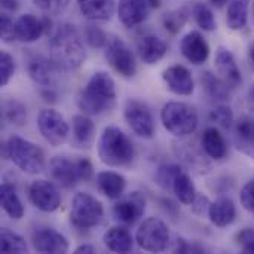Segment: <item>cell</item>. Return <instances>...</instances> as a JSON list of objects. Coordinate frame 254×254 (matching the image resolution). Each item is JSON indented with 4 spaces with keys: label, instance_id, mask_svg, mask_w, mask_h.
<instances>
[{
    "label": "cell",
    "instance_id": "cell-2",
    "mask_svg": "<svg viewBox=\"0 0 254 254\" xmlns=\"http://www.w3.org/2000/svg\"><path fill=\"white\" fill-rule=\"evenodd\" d=\"M116 104V83L107 71H97L91 76L77 98L79 109L89 116L110 112Z\"/></svg>",
    "mask_w": 254,
    "mask_h": 254
},
{
    "label": "cell",
    "instance_id": "cell-31",
    "mask_svg": "<svg viewBox=\"0 0 254 254\" xmlns=\"http://www.w3.org/2000/svg\"><path fill=\"white\" fill-rule=\"evenodd\" d=\"M201 83H202V88L204 91L207 92V95L214 100V101H225L229 98V91L231 88L226 85V82L213 74L211 71H205L201 74Z\"/></svg>",
    "mask_w": 254,
    "mask_h": 254
},
{
    "label": "cell",
    "instance_id": "cell-37",
    "mask_svg": "<svg viewBox=\"0 0 254 254\" xmlns=\"http://www.w3.org/2000/svg\"><path fill=\"white\" fill-rule=\"evenodd\" d=\"M4 118L10 124L16 127H22L27 121V109L22 103L16 100H9L4 104Z\"/></svg>",
    "mask_w": 254,
    "mask_h": 254
},
{
    "label": "cell",
    "instance_id": "cell-33",
    "mask_svg": "<svg viewBox=\"0 0 254 254\" xmlns=\"http://www.w3.org/2000/svg\"><path fill=\"white\" fill-rule=\"evenodd\" d=\"M0 250L4 254L27 253L28 247L22 237H19L7 228H3L0 232Z\"/></svg>",
    "mask_w": 254,
    "mask_h": 254
},
{
    "label": "cell",
    "instance_id": "cell-30",
    "mask_svg": "<svg viewBox=\"0 0 254 254\" xmlns=\"http://www.w3.org/2000/svg\"><path fill=\"white\" fill-rule=\"evenodd\" d=\"M250 0H229L226 24L231 30H241L249 22Z\"/></svg>",
    "mask_w": 254,
    "mask_h": 254
},
{
    "label": "cell",
    "instance_id": "cell-25",
    "mask_svg": "<svg viewBox=\"0 0 254 254\" xmlns=\"http://www.w3.org/2000/svg\"><path fill=\"white\" fill-rule=\"evenodd\" d=\"M201 146H202L204 153L214 161L223 159L228 153L225 137L216 127H210L204 131L202 138H201Z\"/></svg>",
    "mask_w": 254,
    "mask_h": 254
},
{
    "label": "cell",
    "instance_id": "cell-9",
    "mask_svg": "<svg viewBox=\"0 0 254 254\" xmlns=\"http://www.w3.org/2000/svg\"><path fill=\"white\" fill-rule=\"evenodd\" d=\"M128 127L141 138H152L155 134V119L147 104L140 100H128L124 110Z\"/></svg>",
    "mask_w": 254,
    "mask_h": 254
},
{
    "label": "cell",
    "instance_id": "cell-36",
    "mask_svg": "<svg viewBox=\"0 0 254 254\" xmlns=\"http://www.w3.org/2000/svg\"><path fill=\"white\" fill-rule=\"evenodd\" d=\"M186 21H188V10L185 7L171 10V12L165 13L164 18H162V22H164L165 30L168 33H171V34L179 33L185 27Z\"/></svg>",
    "mask_w": 254,
    "mask_h": 254
},
{
    "label": "cell",
    "instance_id": "cell-5",
    "mask_svg": "<svg viewBox=\"0 0 254 254\" xmlns=\"http://www.w3.org/2000/svg\"><path fill=\"white\" fill-rule=\"evenodd\" d=\"M161 122L164 128L176 137H186L198 128V113L188 103L171 101L161 110Z\"/></svg>",
    "mask_w": 254,
    "mask_h": 254
},
{
    "label": "cell",
    "instance_id": "cell-51",
    "mask_svg": "<svg viewBox=\"0 0 254 254\" xmlns=\"http://www.w3.org/2000/svg\"><path fill=\"white\" fill-rule=\"evenodd\" d=\"M249 106L252 110H254V86H252V89L249 91Z\"/></svg>",
    "mask_w": 254,
    "mask_h": 254
},
{
    "label": "cell",
    "instance_id": "cell-23",
    "mask_svg": "<svg viewBox=\"0 0 254 254\" xmlns=\"http://www.w3.org/2000/svg\"><path fill=\"white\" fill-rule=\"evenodd\" d=\"M211 223L217 228H226L234 223L237 217V207L231 198H219L211 202L208 210Z\"/></svg>",
    "mask_w": 254,
    "mask_h": 254
},
{
    "label": "cell",
    "instance_id": "cell-22",
    "mask_svg": "<svg viewBox=\"0 0 254 254\" xmlns=\"http://www.w3.org/2000/svg\"><path fill=\"white\" fill-rule=\"evenodd\" d=\"M28 74L33 79L34 83L45 86V88H51L54 80H55V73L60 71L55 64L51 61V58H43V57H36L30 61L28 67Z\"/></svg>",
    "mask_w": 254,
    "mask_h": 254
},
{
    "label": "cell",
    "instance_id": "cell-13",
    "mask_svg": "<svg viewBox=\"0 0 254 254\" xmlns=\"http://www.w3.org/2000/svg\"><path fill=\"white\" fill-rule=\"evenodd\" d=\"M31 241L37 253L63 254L68 252L67 238L51 228H37L33 232Z\"/></svg>",
    "mask_w": 254,
    "mask_h": 254
},
{
    "label": "cell",
    "instance_id": "cell-53",
    "mask_svg": "<svg viewBox=\"0 0 254 254\" xmlns=\"http://www.w3.org/2000/svg\"><path fill=\"white\" fill-rule=\"evenodd\" d=\"M250 61H252V67H253V70H254V43L250 46Z\"/></svg>",
    "mask_w": 254,
    "mask_h": 254
},
{
    "label": "cell",
    "instance_id": "cell-24",
    "mask_svg": "<svg viewBox=\"0 0 254 254\" xmlns=\"http://www.w3.org/2000/svg\"><path fill=\"white\" fill-rule=\"evenodd\" d=\"M97 188L109 199H121L125 192V179L115 171H101L97 174Z\"/></svg>",
    "mask_w": 254,
    "mask_h": 254
},
{
    "label": "cell",
    "instance_id": "cell-11",
    "mask_svg": "<svg viewBox=\"0 0 254 254\" xmlns=\"http://www.w3.org/2000/svg\"><path fill=\"white\" fill-rule=\"evenodd\" d=\"M31 204L43 213H52L61 205V193L52 182L34 180L28 188Z\"/></svg>",
    "mask_w": 254,
    "mask_h": 254
},
{
    "label": "cell",
    "instance_id": "cell-38",
    "mask_svg": "<svg viewBox=\"0 0 254 254\" xmlns=\"http://www.w3.org/2000/svg\"><path fill=\"white\" fill-rule=\"evenodd\" d=\"M83 37H85V42L91 46V48H106L107 42H109V37L107 34L95 24H88L85 25V30H83Z\"/></svg>",
    "mask_w": 254,
    "mask_h": 254
},
{
    "label": "cell",
    "instance_id": "cell-46",
    "mask_svg": "<svg viewBox=\"0 0 254 254\" xmlns=\"http://www.w3.org/2000/svg\"><path fill=\"white\" fill-rule=\"evenodd\" d=\"M237 243L238 246L243 249V252H246L247 249L253 247L254 246V229L252 228H247V229H243L238 235H237Z\"/></svg>",
    "mask_w": 254,
    "mask_h": 254
},
{
    "label": "cell",
    "instance_id": "cell-41",
    "mask_svg": "<svg viewBox=\"0 0 254 254\" xmlns=\"http://www.w3.org/2000/svg\"><path fill=\"white\" fill-rule=\"evenodd\" d=\"M36 7L48 15H58L68 6L70 0H31Z\"/></svg>",
    "mask_w": 254,
    "mask_h": 254
},
{
    "label": "cell",
    "instance_id": "cell-29",
    "mask_svg": "<svg viewBox=\"0 0 254 254\" xmlns=\"http://www.w3.org/2000/svg\"><path fill=\"white\" fill-rule=\"evenodd\" d=\"M94 122L89 115H74L73 116V138L79 147H89L94 140Z\"/></svg>",
    "mask_w": 254,
    "mask_h": 254
},
{
    "label": "cell",
    "instance_id": "cell-12",
    "mask_svg": "<svg viewBox=\"0 0 254 254\" xmlns=\"http://www.w3.org/2000/svg\"><path fill=\"white\" fill-rule=\"evenodd\" d=\"M49 174L61 188L71 189L82 182L77 161H70L65 156H55L49 161Z\"/></svg>",
    "mask_w": 254,
    "mask_h": 254
},
{
    "label": "cell",
    "instance_id": "cell-4",
    "mask_svg": "<svg viewBox=\"0 0 254 254\" xmlns=\"http://www.w3.org/2000/svg\"><path fill=\"white\" fill-rule=\"evenodd\" d=\"M3 155L9 158L15 167L27 174H39L45 168V155L43 150L34 143L13 135L3 144Z\"/></svg>",
    "mask_w": 254,
    "mask_h": 254
},
{
    "label": "cell",
    "instance_id": "cell-50",
    "mask_svg": "<svg viewBox=\"0 0 254 254\" xmlns=\"http://www.w3.org/2000/svg\"><path fill=\"white\" fill-rule=\"evenodd\" d=\"M42 97H43V100H45V101H55V98H57L55 92H54V91H51L49 88H46L45 91H42Z\"/></svg>",
    "mask_w": 254,
    "mask_h": 254
},
{
    "label": "cell",
    "instance_id": "cell-15",
    "mask_svg": "<svg viewBox=\"0 0 254 254\" xmlns=\"http://www.w3.org/2000/svg\"><path fill=\"white\" fill-rule=\"evenodd\" d=\"M162 80L167 89L177 95H190L195 89V82L190 71L180 64L165 68L162 73Z\"/></svg>",
    "mask_w": 254,
    "mask_h": 254
},
{
    "label": "cell",
    "instance_id": "cell-16",
    "mask_svg": "<svg viewBox=\"0 0 254 254\" xmlns=\"http://www.w3.org/2000/svg\"><path fill=\"white\" fill-rule=\"evenodd\" d=\"M182 55L192 64H204L210 57V46L199 31H190L180 40Z\"/></svg>",
    "mask_w": 254,
    "mask_h": 254
},
{
    "label": "cell",
    "instance_id": "cell-27",
    "mask_svg": "<svg viewBox=\"0 0 254 254\" xmlns=\"http://www.w3.org/2000/svg\"><path fill=\"white\" fill-rule=\"evenodd\" d=\"M103 243H104L106 249L110 250V252H113V253H129L132 250V247H134L132 235L129 234L128 229L121 228V226L110 228L104 234Z\"/></svg>",
    "mask_w": 254,
    "mask_h": 254
},
{
    "label": "cell",
    "instance_id": "cell-21",
    "mask_svg": "<svg viewBox=\"0 0 254 254\" xmlns=\"http://www.w3.org/2000/svg\"><path fill=\"white\" fill-rule=\"evenodd\" d=\"M137 51H138V55L143 63L156 64L158 61H161L165 57V54L168 51V45L161 37H158L155 34H147L138 40Z\"/></svg>",
    "mask_w": 254,
    "mask_h": 254
},
{
    "label": "cell",
    "instance_id": "cell-52",
    "mask_svg": "<svg viewBox=\"0 0 254 254\" xmlns=\"http://www.w3.org/2000/svg\"><path fill=\"white\" fill-rule=\"evenodd\" d=\"M210 1H211V4H214L217 7H223L226 3H229V0H210Z\"/></svg>",
    "mask_w": 254,
    "mask_h": 254
},
{
    "label": "cell",
    "instance_id": "cell-32",
    "mask_svg": "<svg viewBox=\"0 0 254 254\" xmlns=\"http://www.w3.org/2000/svg\"><path fill=\"white\" fill-rule=\"evenodd\" d=\"M173 192L176 193L177 199L183 204V205H190L196 196V189L195 185L190 179L189 174H186L185 171L179 173V176L174 180L173 185Z\"/></svg>",
    "mask_w": 254,
    "mask_h": 254
},
{
    "label": "cell",
    "instance_id": "cell-28",
    "mask_svg": "<svg viewBox=\"0 0 254 254\" xmlns=\"http://www.w3.org/2000/svg\"><path fill=\"white\" fill-rule=\"evenodd\" d=\"M0 204L4 213L13 219L19 220L24 216V205L19 199V195L15 189L13 185L10 183H3L0 188Z\"/></svg>",
    "mask_w": 254,
    "mask_h": 254
},
{
    "label": "cell",
    "instance_id": "cell-39",
    "mask_svg": "<svg viewBox=\"0 0 254 254\" xmlns=\"http://www.w3.org/2000/svg\"><path fill=\"white\" fill-rule=\"evenodd\" d=\"M210 121L214 122L217 127L223 128V129H229L234 124V113L232 109L229 106L225 104H219L217 107H214L210 113Z\"/></svg>",
    "mask_w": 254,
    "mask_h": 254
},
{
    "label": "cell",
    "instance_id": "cell-7",
    "mask_svg": "<svg viewBox=\"0 0 254 254\" xmlns=\"http://www.w3.org/2000/svg\"><path fill=\"white\" fill-rule=\"evenodd\" d=\"M135 241L140 246V249L144 252L161 253L167 250L170 244L168 226L156 217L146 219L137 229Z\"/></svg>",
    "mask_w": 254,
    "mask_h": 254
},
{
    "label": "cell",
    "instance_id": "cell-10",
    "mask_svg": "<svg viewBox=\"0 0 254 254\" xmlns=\"http://www.w3.org/2000/svg\"><path fill=\"white\" fill-rule=\"evenodd\" d=\"M37 127L42 137L52 146H61L65 143L70 134V128L64 116L54 109H45L40 112L37 118Z\"/></svg>",
    "mask_w": 254,
    "mask_h": 254
},
{
    "label": "cell",
    "instance_id": "cell-40",
    "mask_svg": "<svg viewBox=\"0 0 254 254\" xmlns=\"http://www.w3.org/2000/svg\"><path fill=\"white\" fill-rule=\"evenodd\" d=\"M15 73V61L10 54L1 51L0 54V85L6 86Z\"/></svg>",
    "mask_w": 254,
    "mask_h": 254
},
{
    "label": "cell",
    "instance_id": "cell-47",
    "mask_svg": "<svg viewBox=\"0 0 254 254\" xmlns=\"http://www.w3.org/2000/svg\"><path fill=\"white\" fill-rule=\"evenodd\" d=\"M77 167H79V173H80L82 182H89L92 179V174H94L92 164L88 159L82 158V159H77Z\"/></svg>",
    "mask_w": 254,
    "mask_h": 254
},
{
    "label": "cell",
    "instance_id": "cell-43",
    "mask_svg": "<svg viewBox=\"0 0 254 254\" xmlns=\"http://www.w3.org/2000/svg\"><path fill=\"white\" fill-rule=\"evenodd\" d=\"M240 198H241L243 207H244L250 214H253L254 216V179L253 180H250V182H247V183L244 185V188L241 189Z\"/></svg>",
    "mask_w": 254,
    "mask_h": 254
},
{
    "label": "cell",
    "instance_id": "cell-42",
    "mask_svg": "<svg viewBox=\"0 0 254 254\" xmlns=\"http://www.w3.org/2000/svg\"><path fill=\"white\" fill-rule=\"evenodd\" d=\"M0 33H1V40L4 43H10V42L16 40V36H15V22L6 13H3L1 18H0Z\"/></svg>",
    "mask_w": 254,
    "mask_h": 254
},
{
    "label": "cell",
    "instance_id": "cell-34",
    "mask_svg": "<svg viewBox=\"0 0 254 254\" xmlns=\"http://www.w3.org/2000/svg\"><path fill=\"white\" fill-rule=\"evenodd\" d=\"M192 15L195 22L198 24L199 28H202L204 31H213L217 27L216 18L211 12V9L204 4V3H195L192 7Z\"/></svg>",
    "mask_w": 254,
    "mask_h": 254
},
{
    "label": "cell",
    "instance_id": "cell-14",
    "mask_svg": "<svg viewBox=\"0 0 254 254\" xmlns=\"http://www.w3.org/2000/svg\"><path fill=\"white\" fill-rule=\"evenodd\" d=\"M146 211V199L140 192H132L127 198L121 199L113 207L115 217L125 223V225H134L138 222Z\"/></svg>",
    "mask_w": 254,
    "mask_h": 254
},
{
    "label": "cell",
    "instance_id": "cell-3",
    "mask_svg": "<svg viewBox=\"0 0 254 254\" xmlns=\"http://www.w3.org/2000/svg\"><path fill=\"white\" fill-rule=\"evenodd\" d=\"M98 158L107 167H128L132 164L135 149L128 135L118 127H106L98 138Z\"/></svg>",
    "mask_w": 254,
    "mask_h": 254
},
{
    "label": "cell",
    "instance_id": "cell-48",
    "mask_svg": "<svg viewBox=\"0 0 254 254\" xmlns=\"http://www.w3.org/2000/svg\"><path fill=\"white\" fill-rule=\"evenodd\" d=\"M74 253L76 254H91V253H95V249L91 246V244H82V246H79L76 250H74Z\"/></svg>",
    "mask_w": 254,
    "mask_h": 254
},
{
    "label": "cell",
    "instance_id": "cell-18",
    "mask_svg": "<svg viewBox=\"0 0 254 254\" xmlns=\"http://www.w3.org/2000/svg\"><path fill=\"white\" fill-rule=\"evenodd\" d=\"M216 67L220 74V77L226 82V85L231 89H235L241 86L243 76L240 71V67L237 64V60L234 54L226 48H219L216 52Z\"/></svg>",
    "mask_w": 254,
    "mask_h": 254
},
{
    "label": "cell",
    "instance_id": "cell-45",
    "mask_svg": "<svg viewBox=\"0 0 254 254\" xmlns=\"http://www.w3.org/2000/svg\"><path fill=\"white\" fill-rule=\"evenodd\" d=\"M176 253H204L205 249L201 247L199 244H195V243H188L186 240L183 238H179L177 240V244H176V249H174Z\"/></svg>",
    "mask_w": 254,
    "mask_h": 254
},
{
    "label": "cell",
    "instance_id": "cell-17",
    "mask_svg": "<svg viewBox=\"0 0 254 254\" xmlns=\"http://www.w3.org/2000/svg\"><path fill=\"white\" fill-rule=\"evenodd\" d=\"M147 0H121L118 6V16L124 27L132 28L144 22L150 12Z\"/></svg>",
    "mask_w": 254,
    "mask_h": 254
},
{
    "label": "cell",
    "instance_id": "cell-1",
    "mask_svg": "<svg viewBox=\"0 0 254 254\" xmlns=\"http://www.w3.org/2000/svg\"><path fill=\"white\" fill-rule=\"evenodd\" d=\"M49 58L60 71H73L86 58L83 40L71 24L60 25L49 40Z\"/></svg>",
    "mask_w": 254,
    "mask_h": 254
},
{
    "label": "cell",
    "instance_id": "cell-19",
    "mask_svg": "<svg viewBox=\"0 0 254 254\" xmlns=\"http://www.w3.org/2000/svg\"><path fill=\"white\" fill-rule=\"evenodd\" d=\"M45 30H46L45 21L39 19L37 16L31 13L21 15L15 21V36H16V40L22 43H33L39 40L43 36Z\"/></svg>",
    "mask_w": 254,
    "mask_h": 254
},
{
    "label": "cell",
    "instance_id": "cell-26",
    "mask_svg": "<svg viewBox=\"0 0 254 254\" xmlns=\"http://www.w3.org/2000/svg\"><path fill=\"white\" fill-rule=\"evenodd\" d=\"M77 4L89 21H107L115 12V0H77Z\"/></svg>",
    "mask_w": 254,
    "mask_h": 254
},
{
    "label": "cell",
    "instance_id": "cell-20",
    "mask_svg": "<svg viewBox=\"0 0 254 254\" xmlns=\"http://www.w3.org/2000/svg\"><path fill=\"white\" fill-rule=\"evenodd\" d=\"M234 141L240 152L254 158V118L243 116L235 122Z\"/></svg>",
    "mask_w": 254,
    "mask_h": 254
},
{
    "label": "cell",
    "instance_id": "cell-8",
    "mask_svg": "<svg viewBox=\"0 0 254 254\" xmlns=\"http://www.w3.org/2000/svg\"><path fill=\"white\" fill-rule=\"evenodd\" d=\"M104 57L106 61L109 63V65L122 77H134L137 73V61L135 57L132 54V51L129 49V46L118 39H109L106 48H104Z\"/></svg>",
    "mask_w": 254,
    "mask_h": 254
},
{
    "label": "cell",
    "instance_id": "cell-6",
    "mask_svg": "<svg viewBox=\"0 0 254 254\" xmlns=\"http://www.w3.org/2000/svg\"><path fill=\"white\" fill-rule=\"evenodd\" d=\"M104 216L103 204L89 193H76L71 199L70 208V223L76 229H92L95 228Z\"/></svg>",
    "mask_w": 254,
    "mask_h": 254
},
{
    "label": "cell",
    "instance_id": "cell-44",
    "mask_svg": "<svg viewBox=\"0 0 254 254\" xmlns=\"http://www.w3.org/2000/svg\"><path fill=\"white\" fill-rule=\"evenodd\" d=\"M190 205H192V211H193L195 214H198V216H204L205 213L208 214V210H210L211 202L208 201V198H207V196H204V195H198V193H196V196H195V199H193V202H192Z\"/></svg>",
    "mask_w": 254,
    "mask_h": 254
},
{
    "label": "cell",
    "instance_id": "cell-54",
    "mask_svg": "<svg viewBox=\"0 0 254 254\" xmlns=\"http://www.w3.org/2000/svg\"><path fill=\"white\" fill-rule=\"evenodd\" d=\"M253 18H254V1H253Z\"/></svg>",
    "mask_w": 254,
    "mask_h": 254
},
{
    "label": "cell",
    "instance_id": "cell-35",
    "mask_svg": "<svg viewBox=\"0 0 254 254\" xmlns=\"http://www.w3.org/2000/svg\"><path fill=\"white\" fill-rule=\"evenodd\" d=\"M183 170L176 165V164H165L162 167L158 168L156 171V183L159 188H162L167 192H173V185L176 177L179 176V173H182Z\"/></svg>",
    "mask_w": 254,
    "mask_h": 254
},
{
    "label": "cell",
    "instance_id": "cell-49",
    "mask_svg": "<svg viewBox=\"0 0 254 254\" xmlns=\"http://www.w3.org/2000/svg\"><path fill=\"white\" fill-rule=\"evenodd\" d=\"M1 6L6 10H16L18 9V0H1Z\"/></svg>",
    "mask_w": 254,
    "mask_h": 254
}]
</instances>
